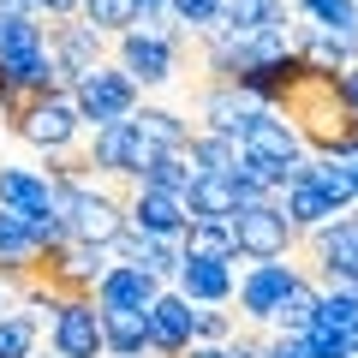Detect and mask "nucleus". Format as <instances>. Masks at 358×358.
<instances>
[{
    "label": "nucleus",
    "mask_w": 358,
    "mask_h": 358,
    "mask_svg": "<svg viewBox=\"0 0 358 358\" xmlns=\"http://www.w3.org/2000/svg\"><path fill=\"white\" fill-rule=\"evenodd\" d=\"M352 173H358V155H352Z\"/></svg>",
    "instance_id": "obj_42"
},
{
    "label": "nucleus",
    "mask_w": 358,
    "mask_h": 358,
    "mask_svg": "<svg viewBox=\"0 0 358 358\" xmlns=\"http://www.w3.org/2000/svg\"><path fill=\"white\" fill-rule=\"evenodd\" d=\"M78 18L120 42L126 30H138V0H84V6H78Z\"/></svg>",
    "instance_id": "obj_28"
},
{
    "label": "nucleus",
    "mask_w": 358,
    "mask_h": 358,
    "mask_svg": "<svg viewBox=\"0 0 358 358\" xmlns=\"http://www.w3.org/2000/svg\"><path fill=\"white\" fill-rule=\"evenodd\" d=\"M192 155L185 150H150V162H143V173L131 179V185H155V192H179L185 197V185H192Z\"/></svg>",
    "instance_id": "obj_26"
},
{
    "label": "nucleus",
    "mask_w": 358,
    "mask_h": 358,
    "mask_svg": "<svg viewBox=\"0 0 358 358\" xmlns=\"http://www.w3.org/2000/svg\"><path fill=\"white\" fill-rule=\"evenodd\" d=\"M185 155H192L197 173H233V167H239V138H221V131H197Z\"/></svg>",
    "instance_id": "obj_29"
},
{
    "label": "nucleus",
    "mask_w": 358,
    "mask_h": 358,
    "mask_svg": "<svg viewBox=\"0 0 358 358\" xmlns=\"http://www.w3.org/2000/svg\"><path fill=\"white\" fill-rule=\"evenodd\" d=\"M102 352L108 358H150V317L143 310H102Z\"/></svg>",
    "instance_id": "obj_19"
},
{
    "label": "nucleus",
    "mask_w": 358,
    "mask_h": 358,
    "mask_svg": "<svg viewBox=\"0 0 358 358\" xmlns=\"http://www.w3.org/2000/svg\"><path fill=\"white\" fill-rule=\"evenodd\" d=\"M131 126H138V138L150 143V150H192V120H179L173 108H150L138 102V114H131Z\"/></svg>",
    "instance_id": "obj_22"
},
{
    "label": "nucleus",
    "mask_w": 358,
    "mask_h": 358,
    "mask_svg": "<svg viewBox=\"0 0 358 358\" xmlns=\"http://www.w3.org/2000/svg\"><path fill=\"white\" fill-rule=\"evenodd\" d=\"M185 42H192V30H179V24H167V30H126V36L114 42V48H120V72H126L138 90L167 84Z\"/></svg>",
    "instance_id": "obj_7"
},
{
    "label": "nucleus",
    "mask_w": 358,
    "mask_h": 358,
    "mask_svg": "<svg viewBox=\"0 0 358 358\" xmlns=\"http://www.w3.org/2000/svg\"><path fill=\"white\" fill-rule=\"evenodd\" d=\"M126 197L131 185L126 179H90V185H60L54 192V215H60L66 239H84V245H108L126 233Z\"/></svg>",
    "instance_id": "obj_2"
},
{
    "label": "nucleus",
    "mask_w": 358,
    "mask_h": 358,
    "mask_svg": "<svg viewBox=\"0 0 358 358\" xmlns=\"http://www.w3.org/2000/svg\"><path fill=\"white\" fill-rule=\"evenodd\" d=\"M227 30H293V0H221Z\"/></svg>",
    "instance_id": "obj_21"
},
{
    "label": "nucleus",
    "mask_w": 358,
    "mask_h": 358,
    "mask_svg": "<svg viewBox=\"0 0 358 358\" xmlns=\"http://www.w3.org/2000/svg\"><path fill=\"white\" fill-rule=\"evenodd\" d=\"M179 245H185V257H227V263H239L227 221H192V227L179 233Z\"/></svg>",
    "instance_id": "obj_30"
},
{
    "label": "nucleus",
    "mask_w": 358,
    "mask_h": 358,
    "mask_svg": "<svg viewBox=\"0 0 358 358\" xmlns=\"http://www.w3.org/2000/svg\"><path fill=\"white\" fill-rule=\"evenodd\" d=\"M36 346H42L36 310H6L0 317V358H36Z\"/></svg>",
    "instance_id": "obj_27"
},
{
    "label": "nucleus",
    "mask_w": 358,
    "mask_h": 358,
    "mask_svg": "<svg viewBox=\"0 0 358 358\" xmlns=\"http://www.w3.org/2000/svg\"><path fill=\"white\" fill-rule=\"evenodd\" d=\"M305 346H310V358H352V341L346 334H329V329H310Z\"/></svg>",
    "instance_id": "obj_35"
},
{
    "label": "nucleus",
    "mask_w": 358,
    "mask_h": 358,
    "mask_svg": "<svg viewBox=\"0 0 358 358\" xmlns=\"http://www.w3.org/2000/svg\"><path fill=\"white\" fill-rule=\"evenodd\" d=\"M310 329H329V334H352L358 329V299L346 287H322V305H317V322Z\"/></svg>",
    "instance_id": "obj_31"
},
{
    "label": "nucleus",
    "mask_w": 358,
    "mask_h": 358,
    "mask_svg": "<svg viewBox=\"0 0 358 358\" xmlns=\"http://www.w3.org/2000/svg\"><path fill=\"white\" fill-rule=\"evenodd\" d=\"M299 251H305L299 268H305L317 287H358V215L322 221L317 233L299 239Z\"/></svg>",
    "instance_id": "obj_3"
},
{
    "label": "nucleus",
    "mask_w": 358,
    "mask_h": 358,
    "mask_svg": "<svg viewBox=\"0 0 358 358\" xmlns=\"http://www.w3.org/2000/svg\"><path fill=\"white\" fill-rule=\"evenodd\" d=\"M299 18H310V24L322 30H358V0H293Z\"/></svg>",
    "instance_id": "obj_32"
},
{
    "label": "nucleus",
    "mask_w": 358,
    "mask_h": 358,
    "mask_svg": "<svg viewBox=\"0 0 358 358\" xmlns=\"http://www.w3.org/2000/svg\"><path fill=\"white\" fill-rule=\"evenodd\" d=\"M239 334V317L227 305H197V346H227Z\"/></svg>",
    "instance_id": "obj_33"
},
{
    "label": "nucleus",
    "mask_w": 358,
    "mask_h": 358,
    "mask_svg": "<svg viewBox=\"0 0 358 358\" xmlns=\"http://www.w3.org/2000/svg\"><path fill=\"white\" fill-rule=\"evenodd\" d=\"M36 239H30L24 215H13V209H0V268L13 275V281H24V275H36Z\"/></svg>",
    "instance_id": "obj_24"
},
{
    "label": "nucleus",
    "mask_w": 358,
    "mask_h": 358,
    "mask_svg": "<svg viewBox=\"0 0 358 358\" xmlns=\"http://www.w3.org/2000/svg\"><path fill=\"white\" fill-rule=\"evenodd\" d=\"M341 84H346V96H352V108H358V66H346V72H341Z\"/></svg>",
    "instance_id": "obj_40"
},
{
    "label": "nucleus",
    "mask_w": 358,
    "mask_h": 358,
    "mask_svg": "<svg viewBox=\"0 0 358 358\" xmlns=\"http://www.w3.org/2000/svg\"><path fill=\"white\" fill-rule=\"evenodd\" d=\"M299 275H305V268H299L293 257H275V263H245L239 287H233V305H239V322H245V329H268V322H275V310H281V299L299 287Z\"/></svg>",
    "instance_id": "obj_6"
},
{
    "label": "nucleus",
    "mask_w": 358,
    "mask_h": 358,
    "mask_svg": "<svg viewBox=\"0 0 358 358\" xmlns=\"http://www.w3.org/2000/svg\"><path fill=\"white\" fill-rule=\"evenodd\" d=\"M233 227V251L239 263H275V257H293L299 251V227L287 221V209L275 197L263 203H239V215L227 221Z\"/></svg>",
    "instance_id": "obj_4"
},
{
    "label": "nucleus",
    "mask_w": 358,
    "mask_h": 358,
    "mask_svg": "<svg viewBox=\"0 0 358 358\" xmlns=\"http://www.w3.org/2000/svg\"><path fill=\"white\" fill-rule=\"evenodd\" d=\"M227 358H263V341H257V334H233V341H227Z\"/></svg>",
    "instance_id": "obj_37"
},
{
    "label": "nucleus",
    "mask_w": 358,
    "mask_h": 358,
    "mask_svg": "<svg viewBox=\"0 0 358 358\" xmlns=\"http://www.w3.org/2000/svg\"><path fill=\"white\" fill-rule=\"evenodd\" d=\"M245 203L239 179L233 173H192V185H185V209H192V221H233Z\"/></svg>",
    "instance_id": "obj_17"
},
{
    "label": "nucleus",
    "mask_w": 358,
    "mask_h": 358,
    "mask_svg": "<svg viewBox=\"0 0 358 358\" xmlns=\"http://www.w3.org/2000/svg\"><path fill=\"white\" fill-rule=\"evenodd\" d=\"M126 227L131 233H150V239H179L192 227V209L179 192H155V185H131L126 197Z\"/></svg>",
    "instance_id": "obj_14"
},
{
    "label": "nucleus",
    "mask_w": 358,
    "mask_h": 358,
    "mask_svg": "<svg viewBox=\"0 0 358 358\" xmlns=\"http://www.w3.org/2000/svg\"><path fill=\"white\" fill-rule=\"evenodd\" d=\"M48 54L66 72V84H78L84 72H96L108 60V36L96 24H84V18H54L48 24Z\"/></svg>",
    "instance_id": "obj_13"
},
{
    "label": "nucleus",
    "mask_w": 358,
    "mask_h": 358,
    "mask_svg": "<svg viewBox=\"0 0 358 358\" xmlns=\"http://www.w3.org/2000/svg\"><path fill=\"white\" fill-rule=\"evenodd\" d=\"M138 102H143V90L131 84L120 66H108V60L72 84V108H78V120H84V131L114 126V120H131V114H138Z\"/></svg>",
    "instance_id": "obj_5"
},
{
    "label": "nucleus",
    "mask_w": 358,
    "mask_h": 358,
    "mask_svg": "<svg viewBox=\"0 0 358 358\" xmlns=\"http://www.w3.org/2000/svg\"><path fill=\"white\" fill-rule=\"evenodd\" d=\"M13 138H24L30 150H42V155H66L84 138V120H78L72 96H36V102L24 108V120L13 126Z\"/></svg>",
    "instance_id": "obj_8"
},
{
    "label": "nucleus",
    "mask_w": 358,
    "mask_h": 358,
    "mask_svg": "<svg viewBox=\"0 0 358 358\" xmlns=\"http://www.w3.org/2000/svg\"><path fill=\"white\" fill-rule=\"evenodd\" d=\"M185 358H227V346H192Z\"/></svg>",
    "instance_id": "obj_41"
},
{
    "label": "nucleus",
    "mask_w": 358,
    "mask_h": 358,
    "mask_svg": "<svg viewBox=\"0 0 358 358\" xmlns=\"http://www.w3.org/2000/svg\"><path fill=\"white\" fill-rule=\"evenodd\" d=\"M84 0H30V13H48V18H78Z\"/></svg>",
    "instance_id": "obj_38"
},
{
    "label": "nucleus",
    "mask_w": 358,
    "mask_h": 358,
    "mask_svg": "<svg viewBox=\"0 0 358 358\" xmlns=\"http://www.w3.org/2000/svg\"><path fill=\"white\" fill-rule=\"evenodd\" d=\"M0 209H13V215H42V209H54V185H48V173L0 162Z\"/></svg>",
    "instance_id": "obj_18"
},
{
    "label": "nucleus",
    "mask_w": 358,
    "mask_h": 358,
    "mask_svg": "<svg viewBox=\"0 0 358 358\" xmlns=\"http://www.w3.org/2000/svg\"><path fill=\"white\" fill-rule=\"evenodd\" d=\"M167 13H173V24H179V30L203 36V30L221 18V0H167Z\"/></svg>",
    "instance_id": "obj_34"
},
{
    "label": "nucleus",
    "mask_w": 358,
    "mask_h": 358,
    "mask_svg": "<svg viewBox=\"0 0 358 358\" xmlns=\"http://www.w3.org/2000/svg\"><path fill=\"white\" fill-rule=\"evenodd\" d=\"M263 358H310V346H305V334H275L268 329L263 334Z\"/></svg>",
    "instance_id": "obj_36"
},
{
    "label": "nucleus",
    "mask_w": 358,
    "mask_h": 358,
    "mask_svg": "<svg viewBox=\"0 0 358 358\" xmlns=\"http://www.w3.org/2000/svg\"><path fill=\"white\" fill-rule=\"evenodd\" d=\"M281 120L299 131L305 155H358V108L346 96L341 72H299V84L281 96Z\"/></svg>",
    "instance_id": "obj_1"
},
{
    "label": "nucleus",
    "mask_w": 358,
    "mask_h": 358,
    "mask_svg": "<svg viewBox=\"0 0 358 358\" xmlns=\"http://www.w3.org/2000/svg\"><path fill=\"white\" fill-rule=\"evenodd\" d=\"M155 293H162V281H155L150 268H138V263H114L102 281H96V310H150Z\"/></svg>",
    "instance_id": "obj_16"
},
{
    "label": "nucleus",
    "mask_w": 358,
    "mask_h": 358,
    "mask_svg": "<svg viewBox=\"0 0 358 358\" xmlns=\"http://www.w3.org/2000/svg\"><path fill=\"white\" fill-rule=\"evenodd\" d=\"M317 305H322V287L310 281V275H299V287L281 299V310H275V322H268V329H275V334H310Z\"/></svg>",
    "instance_id": "obj_25"
},
{
    "label": "nucleus",
    "mask_w": 358,
    "mask_h": 358,
    "mask_svg": "<svg viewBox=\"0 0 358 358\" xmlns=\"http://www.w3.org/2000/svg\"><path fill=\"white\" fill-rule=\"evenodd\" d=\"M48 352L54 358H108L96 299H60V310L48 317Z\"/></svg>",
    "instance_id": "obj_12"
},
{
    "label": "nucleus",
    "mask_w": 358,
    "mask_h": 358,
    "mask_svg": "<svg viewBox=\"0 0 358 358\" xmlns=\"http://www.w3.org/2000/svg\"><path fill=\"white\" fill-rule=\"evenodd\" d=\"M251 108H263V102H251L239 84H209V90H203V131L239 138V120L251 114Z\"/></svg>",
    "instance_id": "obj_23"
},
{
    "label": "nucleus",
    "mask_w": 358,
    "mask_h": 358,
    "mask_svg": "<svg viewBox=\"0 0 358 358\" xmlns=\"http://www.w3.org/2000/svg\"><path fill=\"white\" fill-rule=\"evenodd\" d=\"M239 155L275 162V167H281V179H287L299 162H305V143H299V131L281 120V108H251V114L239 120Z\"/></svg>",
    "instance_id": "obj_9"
},
{
    "label": "nucleus",
    "mask_w": 358,
    "mask_h": 358,
    "mask_svg": "<svg viewBox=\"0 0 358 358\" xmlns=\"http://www.w3.org/2000/svg\"><path fill=\"white\" fill-rule=\"evenodd\" d=\"M6 310H18V281L0 268V317H6Z\"/></svg>",
    "instance_id": "obj_39"
},
{
    "label": "nucleus",
    "mask_w": 358,
    "mask_h": 358,
    "mask_svg": "<svg viewBox=\"0 0 358 358\" xmlns=\"http://www.w3.org/2000/svg\"><path fill=\"white\" fill-rule=\"evenodd\" d=\"M143 317H150V358H185L197 346V305L179 287H162Z\"/></svg>",
    "instance_id": "obj_11"
},
{
    "label": "nucleus",
    "mask_w": 358,
    "mask_h": 358,
    "mask_svg": "<svg viewBox=\"0 0 358 358\" xmlns=\"http://www.w3.org/2000/svg\"><path fill=\"white\" fill-rule=\"evenodd\" d=\"M84 155H90V167H96V179H126V185H131V179L143 173V162H150V143L138 138L131 120H114V126L90 131Z\"/></svg>",
    "instance_id": "obj_10"
},
{
    "label": "nucleus",
    "mask_w": 358,
    "mask_h": 358,
    "mask_svg": "<svg viewBox=\"0 0 358 358\" xmlns=\"http://www.w3.org/2000/svg\"><path fill=\"white\" fill-rule=\"evenodd\" d=\"M173 287L192 305H233V287H239V275H233L227 257H185L173 275Z\"/></svg>",
    "instance_id": "obj_15"
},
{
    "label": "nucleus",
    "mask_w": 358,
    "mask_h": 358,
    "mask_svg": "<svg viewBox=\"0 0 358 358\" xmlns=\"http://www.w3.org/2000/svg\"><path fill=\"white\" fill-rule=\"evenodd\" d=\"M305 179L329 197L334 209H341V215H346V209H358V173H352V162H346V155H310Z\"/></svg>",
    "instance_id": "obj_20"
}]
</instances>
